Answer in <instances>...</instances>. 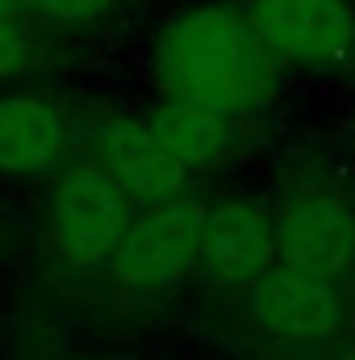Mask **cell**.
Here are the masks:
<instances>
[{"label":"cell","instance_id":"obj_1","mask_svg":"<svg viewBox=\"0 0 355 360\" xmlns=\"http://www.w3.org/2000/svg\"><path fill=\"white\" fill-rule=\"evenodd\" d=\"M151 80L159 101L251 122L280 92V63L267 55L247 13L230 4H192L168 17L151 42Z\"/></svg>","mask_w":355,"mask_h":360},{"label":"cell","instance_id":"obj_2","mask_svg":"<svg viewBox=\"0 0 355 360\" xmlns=\"http://www.w3.org/2000/svg\"><path fill=\"white\" fill-rule=\"evenodd\" d=\"M138 205L121 193L92 155L76 160L55 180L46 201V252L67 272L109 269L126 231L134 226Z\"/></svg>","mask_w":355,"mask_h":360},{"label":"cell","instance_id":"obj_3","mask_svg":"<svg viewBox=\"0 0 355 360\" xmlns=\"http://www.w3.org/2000/svg\"><path fill=\"white\" fill-rule=\"evenodd\" d=\"M205 201L176 197L155 210H138L134 226L126 231L117 256L109 260L113 285L130 293H168L184 285L201 264V226H205Z\"/></svg>","mask_w":355,"mask_h":360},{"label":"cell","instance_id":"obj_4","mask_svg":"<svg viewBox=\"0 0 355 360\" xmlns=\"http://www.w3.org/2000/svg\"><path fill=\"white\" fill-rule=\"evenodd\" d=\"M267 55L297 72H339L355 59V0H247Z\"/></svg>","mask_w":355,"mask_h":360},{"label":"cell","instance_id":"obj_5","mask_svg":"<svg viewBox=\"0 0 355 360\" xmlns=\"http://www.w3.org/2000/svg\"><path fill=\"white\" fill-rule=\"evenodd\" d=\"M276 214L280 269L339 285L355 272V201L335 193H297Z\"/></svg>","mask_w":355,"mask_h":360},{"label":"cell","instance_id":"obj_6","mask_svg":"<svg viewBox=\"0 0 355 360\" xmlns=\"http://www.w3.org/2000/svg\"><path fill=\"white\" fill-rule=\"evenodd\" d=\"M280 269L276 260V214L264 201L226 197L205 210L201 226V264L196 272L230 293H251L267 272Z\"/></svg>","mask_w":355,"mask_h":360},{"label":"cell","instance_id":"obj_7","mask_svg":"<svg viewBox=\"0 0 355 360\" xmlns=\"http://www.w3.org/2000/svg\"><path fill=\"white\" fill-rule=\"evenodd\" d=\"M243 297H247V323L280 344H326L347 323V302L339 285L288 269L267 272Z\"/></svg>","mask_w":355,"mask_h":360},{"label":"cell","instance_id":"obj_8","mask_svg":"<svg viewBox=\"0 0 355 360\" xmlns=\"http://www.w3.org/2000/svg\"><path fill=\"white\" fill-rule=\"evenodd\" d=\"M92 160L121 184V193L138 210H155L176 197H188V184H192V176L172 160V151L155 139L151 122L130 113H117L96 130Z\"/></svg>","mask_w":355,"mask_h":360},{"label":"cell","instance_id":"obj_9","mask_svg":"<svg viewBox=\"0 0 355 360\" xmlns=\"http://www.w3.org/2000/svg\"><path fill=\"white\" fill-rule=\"evenodd\" d=\"M72 143L67 105L46 89H0V180H34L59 168Z\"/></svg>","mask_w":355,"mask_h":360},{"label":"cell","instance_id":"obj_10","mask_svg":"<svg viewBox=\"0 0 355 360\" xmlns=\"http://www.w3.org/2000/svg\"><path fill=\"white\" fill-rule=\"evenodd\" d=\"M142 117L151 122L155 139L172 151V160L188 176L213 172L239 151V130L243 126L230 122V117H217L209 109L180 105V101H155Z\"/></svg>","mask_w":355,"mask_h":360},{"label":"cell","instance_id":"obj_11","mask_svg":"<svg viewBox=\"0 0 355 360\" xmlns=\"http://www.w3.org/2000/svg\"><path fill=\"white\" fill-rule=\"evenodd\" d=\"M46 59V34L42 25L25 21H0V84L29 76Z\"/></svg>","mask_w":355,"mask_h":360},{"label":"cell","instance_id":"obj_12","mask_svg":"<svg viewBox=\"0 0 355 360\" xmlns=\"http://www.w3.org/2000/svg\"><path fill=\"white\" fill-rule=\"evenodd\" d=\"M34 25H55V30H96L105 25L121 0H21Z\"/></svg>","mask_w":355,"mask_h":360},{"label":"cell","instance_id":"obj_13","mask_svg":"<svg viewBox=\"0 0 355 360\" xmlns=\"http://www.w3.org/2000/svg\"><path fill=\"white\" fill-rule=\"evenodd\" d=\"M25 4L21 0H0V21H25Z\"/></svg>","mask_w":355,"mask_h":360},{"label":"cell","instance_id":"obj_14","mask_svg":"<svg viewBox=\"0 0 355 360\" xmlns=\"http://www.w3.org/2000/svg\"><path fill=\"white\" fill-rule=\"evenodd\" d=\"M335 360H355V348H343V352H339Z\"/></svg>","mask_w":355,"mask_h":360}]
</instances>
